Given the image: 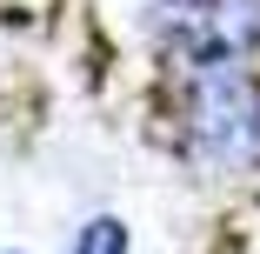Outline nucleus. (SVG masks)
I'll return each instance as SVG.
<instances>
[{"mask_svg": "<svg viewBox=\"0 0 260 254\" xmlns=\"http://www.w3.org/2000/svg\"><path fill=\"white\" fill-rule=\"evenodd\" d=\"M167 147L200 174H260V67L253 54L160 67Z\"/></svg>", "mask_w": 260, "mask_h": 254, "instance_id": "obj_1", "label": "nucleus"}, {"mask_svg": "<svg viewBox=\"0 0 260 254\" xmlns=\"http://www.w3.org/2000/svg\"><path fill=\"white\" fill-rule=\"evenodd\" d=\"M153 61H227L260 54V0H134Z\"/></svg>", "mask_w": 260, "mask_h": 254, "instance_id": "obj_2", "label": "nucleus"}, {"mask_svg": "<svg viewBox=\"0 0 260 254\" xmlns=\"http://www.w3.org/2000/svg\"><path fill=\"white\" fill-rule=\"evenodd\" d=\"M67 254H134V228H127V214H114V208L87 214V221L74 228Z\"/></svg>", "mask_w": 260, "mask_h": 254, "instance_id": "obj_3", "label": "nucleus"}, {"mask_svg": "<svg viewBox=\"0 0 260 254\" xmlns=\"http://www.w3.org/2000/svg\"><path fill=\"white\" fill-rule=\"evenodd\" d=\"M7 254H20V247H7Z\"/></svg>", "mask_w": 260, "mask_h": 254, "instance_id": "obj_4", "label": "nucleus"}]
</instances>
